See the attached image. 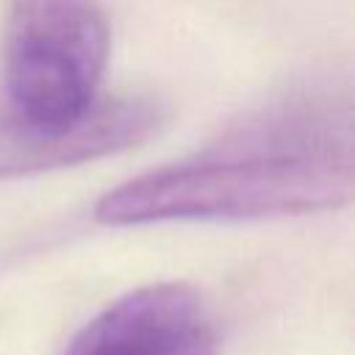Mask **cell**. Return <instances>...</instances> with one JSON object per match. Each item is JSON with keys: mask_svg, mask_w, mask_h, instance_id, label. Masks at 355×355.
I'll list each match as a JSON object with an SVG mask.
<instances>
[{"mask_svg": "<svg viewBox=\"0 0 355 355\" xmlns=\"http://www.w3.org/2000/svg\"><path fill=\"white\" fill-rule=\"evenodd\" d=\"M352 169L349 105L330 94H294L194 155L105 191L94 219L133 227L333 211L349 202Z\"/></svg>", "mask_w": 355, "mask_h": 355, "instance_id": "1", "label": "cell"}, {"mask_svg": "<svg viewBox=\"0 0 355 355\" xmlns=\"http://www.w3.org/2000/svg\"><path fill=\"white\" fill-rule=\"evenodd\" d=\"M108 47L97 0H8L3 97L33 125L67 128L97 105Z\"/></svg>", "mask_w": 355, "mask_h": 355, "instance_id": "2", "label": "cell"}, {"mask_svg": "<svg viewBox=\"0 0 355 355\" xmlns=\"http://www.w3.org/2000/svg\"><path fill=\"white\" fill-rule=\"evenodd\" d=\"M202 297L183 283H150L92 316L64 355H216Z\"/></svg>", "mask_w": 355, "mask_h": 355, "instance_id": "3", "label": "cell"}, {"mask_svg": "<svg viewBox=\"0 0 355 355\" xmlns=\"http://www.w3.org/2000/svg\"><path fill=\"white\" fill-rule=\"evenodd\" d=\"M161 111L141 97L97 100V105L67 128H42L17 114L0 97V180L64 169L136 147L158 128Z\"/></svg>", "mask_w": 355, "mask_h": 355, "instance_id": "4", "label": "cell"}]
</instances>
